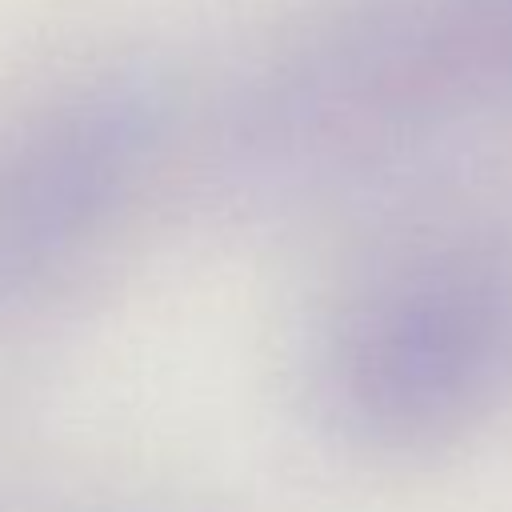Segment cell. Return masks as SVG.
<instances>
[{
  "mask_svg": "<svg viewBox=\"0 0 512 512\" xmlns=\"http://www.w3.org/2000/svg\"><path fill=\"white\" fill-rule=\"evenodd\" d=\"M512 112V0H316L244 76L224 188L292 212Z\"/></svg>",
  "mask_w": 512,
  "mask_h": 512,
  "instance_id": "6da1fadb",
  "label": "cell"
},
{
  "mask_svg": "<svg viewBox=\"0 0 512 512\" xmlns=\"http://www.w3.org/2000/svg\"><path fill=\"white\" fill-rule=\"evenodd\" d=\"M144 80L84 76L0 128V312L44 308L112 252L160 156Z\"/></svg>",
  "mask_w": 512,
  "mask_h": 512,
  "instance_id": "3957f363",
  "label": "cell"
},
{
  "mask_svg": "<svg viewBox=\"0 0 512 512\" xmlns=\"http://www.w3.org/2000/svg\"><path fill=\"white\" fill-rule=\"evenodd\" d=\"M308 392L332 436L432 456L512 408V248L440 236L368 264L324 308Z\"/></svg>",
  "mask_w": 512,
  "mask_h": 512,
  "instance_id": "7a4b0ae2",
  "label": "cell"
}]
</instances>
